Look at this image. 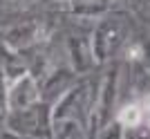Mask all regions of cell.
I'll list each match as a JSON object with an SVG mask.
<instances>
[{
  "mask_svg": "<svg viewBox=\"0 0 150 139\" xmlns=\"http://www.w3.org/2000/svg\"><path fill=\"white\" fill-rule=\"evenodd\" d=\"M119 119L123 121L125 126H137L139 121L144 119V110H141L139 103H130V106H125L123 110H121Z\"/></svg>",
  "mask_w": 150,
  "mask_h": 139,
  "instance_id": "cell-1",
  "label": "cell"
},
{
  "mask_svg": "<svg viewBox=\"0 0 150 139\" xmlns=\"http://www.w3.org/2000/svg\"><path fill=\"white\" fill-rule=\"evenodd\" d=\"M144 117L148 119V123H150V101H146V110H144Z\"/></svg>",
  "mask_w": 150,
  "mask_h": 139,
  "instance_id": "cell-2",
  "label": "cell"
}]
</instances>
